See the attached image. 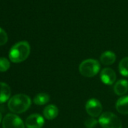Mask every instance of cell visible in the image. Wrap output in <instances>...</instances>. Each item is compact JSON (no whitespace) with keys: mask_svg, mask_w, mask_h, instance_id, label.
<instances>
[{"mask_svg":"<svg viewBox=\"0 0 128 128\" xmlns=\"http://www.w3.org/2000/svg\"><path fill=\"white\" fill-rule=\"evenodd\" d=\"M30 54V46L27 42L23 41L16 43L9 51V59L14 63L22 62L26 60Z\"/></svg>","mask_w":128,"mask_h":128,"instance_id":"1","label":"cell"},{"mask_svg":"<svg viewBox=\"0 0 128 128\" xmlns=\"http://www.w3.org/2000/svg\"><path fill=\"white\" fill-rule=\"evenodd\" d=\"M31 106V99L29 96L19 94L10 98L8 102L9 110L15 114H21L25 112Z\"/></svg>","mask_w":128,"mask_h":128,"instance_id":"2","label":"cell"},{"mask_svg":"<svg viewBox=\"0 0 128 128\" xmlns=\"http://www.w3.org/2000/svg\"><path fill=\"white\" fill-rule=\"evenodd\" d=\"M78 70L82 76L86 78H92L99 73L100 64L94 59H88L80 63Z\"/></svg>","mask_w":128,"mask_h":128,"instance_id":"3","label":"cell"},{"mask_svg":"<svg viewBox=\"0 0 128 128\" xmlns=\"http://www.w3.org/2000/svg\"><path fill=\"white\" fill-rule=\"evenodd\" d=\"M98 121L102 128H122V123L120 118L110 112L102 113Z\"/></svg>","mask_w":128,"mask_h":128,"instance_id":"4","label":"cell"},{"mask_svg":"<svg viewBox=\"0 0 128 128\" xmlns=\"http://www.w3.org/2000/svg\"><path fill=\"white\" fill-rule=\"evenodd\" d=\"M85 110L87 113L92 118L100 117L102 114V106L97 99L92 98L88 100L86 102Z\"/></svg>","mask_w":128,"mask_h":128,"instance_id":"5","label":"cell"},{"mask_svg":"<svg viewBox=\"0 0 128 128\" xmlns=\"http://www.w3.org/2000/svg\"><path fill=\"white\" fill-rule=\"evenodd\" d=\"M2 126L3 128H25L22 119L14 114H8L4 117Z\"/></svg>","mask_w":128,"mask_h":128,"instance_id":"6","label":"cell"},{"mask_svg":"<svg viewBox=\"0 0 128 128\" xmlns=\"http://www.w3.org/2000/svg\"><path fill=\"white\" fill-rule=\"evenodd\" d=\"M44 124V119L39 114H32L30 115L25 121V125L27 128H42Z\"/></svg>","mask_w":128,"mask_h":128,"instance_id":"7","label":"cell"},{"mask_svg":"<svg viewBox=\"0 0 128 128\" xmlns=\"http://www.w3.org/2000/svg\"><path fill=\"white\" fill-rule=\"evenodd\" d=\"M101 82L107 85H112L115 82L116 74L111 68H105L101 71L100 73Z\"/></svg>","mask_w":128,"mask_h":128,"instance_id":"8","label":"cell"},{"mask_svg":"<svg viewBox=\"0 0 128 128\" xmlns=\"http://www.w3.org/2000/svg\"><path fill=\"white\" fill-rule=\"evenodd\" d=\"M128 91V81L126 79L118 80L114 85V92L118 96H123Z\"/></svg>","mask_w":128,"mask_h":128,"instance_id":"9","label":"cell"},{"mask_svg":"<svg viewBox=\"0 0 128 128\" xmlns=\"http://www.w3.org/2000/svg\"><path fill=\"white\" fill-rule=\"evenodd\" d=\"M117 111L122 114H128V96L119 98L115 104Z\"/></svg>","mask_w":128,"mask_h":128,"instance_id":"10","label":"cell"},{"mask_svg":"<svg viewBox=\"0 0 128 128\" xmlns=\"http://www.w3.org/2000/svg\"><path fill=\"white\" fill-rule=\"evenodd\" d=\"M59 114L58 108L53 104L47 106L43 110V115L48 120H53L57 117Z\"/></svg>","mask_w":128,"mask_h":128,"instance_id":"11","label":"cell"},{"mask_svg":"<svg viewBox=\"0 0 128 128\" xmlns=\"http://www.w3.org/2000/svg\"><path fill=\"white\" fill-rule=\"evenodd\" d=\"M11 96V88L4 82H0V103L8 101Z\"/></svg>","mask_w":128,"mask_h":128,"instance_id":"12","label":"cell"},{"mask_svg":"<svg viewBox=\"0 0 128 128\" xmlns=\"http://www.w3.org/2000/svg\"><path fill=\"white\" fill-rule=\"evenodd\" d=\"M116 60V55L114 52L107 50L102 53L100 56V61L105 66H110Z\"/></svg>","mask_w":128,"mask_h":128,"instance_id":"13","label":"cell"},{"mask_svg":"<svg viewBox=\"0 0 128 128\" xmlns=\"http://www.w3.org/2000/svg\"><path fill=\"white\" fill-rule=\"evenodd\" d=\"M50 100V96L48 94L45 93H40L38 94L33 100V102L36 105L38 106H43L48 103Z\"/></svg>","mask_w":128,"mask_h":128,"instance_id":"14","label":"cell"},{"mask_svg":"<svg viewBox=\"0 0 128 128\" xmlns=\"http://www.w3.org/2000/svg\"><path fill=\"white\" fill-rule=\"evenodd\" d=\"M119 72L124 77H128V56L123 58L118 65Z\"/></svg>","mask_w":128,"mask_h":128,"instance_id":"15","label":"cell"},{"mask_svg":"<svg viewBox=\"0 0 128 128\" xmlns=\"http://www.w3.org/2000/svg\"><path fill=\"white\" fill-rule=\"evenodd\" d=\"M10 68V62L6 57H0V72H4Z\"/></svg>","mask_w":128,"mask_h":128,"instance_id":"16","label":"cell"},{"mask_svg":"<svg viewBox=\"0 0 128 128\" xmlns=\"http://www.w3.org/2000/svg\"><path fill=\"white\" fill-rule=\"evenodd\" d=\"M97 123H99V121L96 119H95V118L91 117L90 118H88L84 121V125L87 128H94Z\"/></svg>","mask_w":128,"mask_h":128,"instance_id":"17","label":"cell"},{"mask_svg":"<svg viewBox=\"0 0 128 128\" xmlns=\"http://www.w3.org/2000/svg\"><path fill=\"white\" fill-rule=\"evenodd\" d=\"M8 42V35L6 32L0 27V46L4 45Z\"/></svg>","mask_w":128,"mask_h":128,"instance_id":"18","label":"cell"},{"mask_svg":"<svg viewBox=\"0 0 128 128\" xmlns=\"http://www.w3.org/2000/svg\"><path fill=\"white\" fill-rule=\"evenodd\" d=\"M2 114H1V112H0V122L2 121Z\"/></svg>","mask_w":128,"mask_h":128,"instance_id":"19","label":"cell"}]
</instances>
